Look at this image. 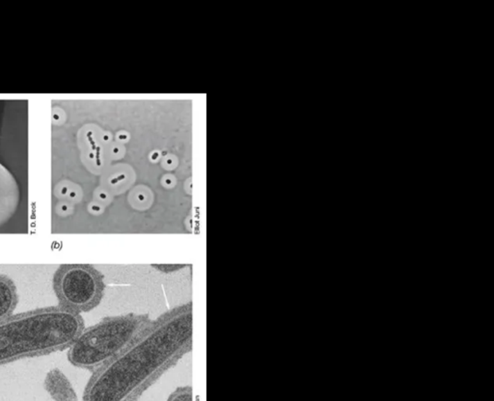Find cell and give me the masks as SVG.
Listing matches in <instances>:
<instances>
[{"label":"cell","instance_id":"cell-1","mask_svg":"<svg viewBox=\"0 0 494 401\" xmlns=\"http://www.w3.org/2000/svg\"><path fill=\"white\" fill-rule=\"evenodd\" d=\"M191 306L161 317L123 353L93 373L83 401H127L164 373L193 341Z\"/></svg>","mask_w":494,"mask_h":401},{"label":"cell","instance_id":"cell-2","mask_svg":"<svg viewBox=\"0 0 494 401\" xmlns=\"http://www.w3.org/2000/svg\"><path fill=\"white\" fill-rule=\"evenodd\" d=\"M83 329L80 314L59 306L12 314L0 321V366L65 350Z\"/></svg>","mask_w":494,"mask_h":401},{"label":"cell","instance_id":"cell-3","mask_svg":"<svg viewBox=\"0 0 494 401\" xmlns=\"http://www.w3.org/2000/svg\"><path fill=\"white\" fill-rule=\"evenodd\" d=\"M147 314H124L102 319L83 329L69 348L68 360L76 368L96 371L134 343L151 326Z\"/></svg>","mask_w":494,"mask_h":401},{"label":"cell","instance_id":"cell-4","mask_svg":"<svg viewBox=\"0 0 494 401\" xmlns=\"http://www.w3.org/2000/svg\"><path fill=\"white\" fill-rule=\"evenodd\" d=\"M53 287L58 306L75 314L95 309L104 296L102 274L89 265H60L54 272Z\"/></svg>","mask_w":494,"mask_h":401},{"label":"cell","instance_id":"cell-5","mask_svg":"<svg viewBox=\"0 0 494 401\" xmlns=\"http://www.w3.org/2000/svg\"><path fill=\"white\" fill-rule=\"evenodd\" d=\"M44 388L53 401H78L72 383L60 368H51L46 373Z\"/></svg>","mask_w":494,"mask_h":401},{"label":"cell","instance_id":"cell-6","mask_svg":"<svg viewBox=\"0 0 494 401\" xmlns=\"http://www.w3.org/2000/svg\"><path fill=\"white\" fill-rule=\"evenodd\" d=\"M18 302V290L13 280L0 275V321L12 316Z\"/></svg>","mask_w":494,"mask_h":401},{"label":"cell","instance_id":"cell-7","mask_svg":"<svg viewBox=\"0 0 494 401\" xmlns=\"http://www.w3.org/2000/svg\"><path fill=\"white\" fill-rule=\"evenodd\" d=\"M168 401H193V390L191 387L179 389Z\"/></svg>","mask_w":494,"mask_h":401},{"label":"cell","instance_id":"cell-8","mask_svg":"<svg viewBox=\"0 0 494 401\" xmlns=\"http://www.w3.org/2000/svg\"><path fill=\"white\" fill-rule=\"evenodd\" d=\"M68 193L69 188H67V186H63V188H61V194H62V195H67Z\"/></svg>","mask_w":494,"mask_h":401},{"label":"cell","instance_id":"cell-9","mask_svg":"<svg viewBox=\"0 0 494 401\" xmlns=\"http://www.w3.org/2000/svg\"><path fill=\"white\" fill-rule=\"evenodd\" d=\"M91 210L93 211H97V213H99L100 211V206L98 205H92L91 206Z\"/></svg>","mask_w":494,"mask_h":401},{"label":"cell","instance_id":"cell-10","mask_svg":"<svg viewBox=\"0 0 494 401\" xmlns=\"http://www.w3.org/2000/svg\"><path fill=\"white\" fill-rule=\"evenodd\" d=\"M159 157V152H154L153 154L151 156V159H153V161H157V159Z\"/></svg>","mask_w":494,"mask_h":401},{"label":"cell","instance_id":"cell-11","mask_svg":"<svg viewBox=\"0 0 494 401\" xmlns=\"http://www.w3.org/2000/svg\"><path fill=\"white\" fill-rule=\"evenodd\" d=\"M69 195H70L71 199H75L76 197H77L78 193L76 191H70L69 192Z\"/></svg>","mask_w":494,"mask_h":401},{"label":"cell","instance_id":"cell-12","mask_svg":"<svg viewBox=\"0 0 494 401\" xmlns=\"http://www.w3.org/2000/svg\"><path fill=\"white\" fill-rule=\"evenodd\" d=\"M100 200H107V195L105 193H100Z\"/></svg>","mask_w":494,"mask_h":401},{"label":"cell","instance_id":"cell-13","mask_svg":"<svg viewBox=\"0 0 494 401\" xmlns=\"http://www.w3.org/2000/svg\"><path fill=\"white\" fill-rule=\"evenodd\" d=\"M112 152H113V154H119L120 149L118 147H114V148H113Z\"/></svg>","mask_w":494,"mask_h":401},{"label":"cell","instance_id":"cell-14","mask_svg":"<svg viewBox=\"0 0 494 401\" xmlns=\"http://www.w3.org/2000/svg\"><path fill=\"white\" fill-rule=\"evenodd\" d=\"M60 116H59L58 114H53V119L54 121H56V122H58L59 120H60Z\"/></svg>","mask_w":494,"mask_h":401},{"label":"cell","instance_id":"cell-15","mask_svg":"<svg viewBox=\"0 0 494 401\" xmlns=\"http://www.w3.org/2000/svg\"><path fill=\"white\" fill-rule=\"evenodd\" d=\"M119 139L121 140H126L127 139V135L119 134Z\"/></svg>","mask_w":494,"mask_h":401},{"label":"cell","instance_id":"cell-16","mask_svg":"<svg viewBox=\"0 0 494 401\" xmlns=\"http://www.w3.org/2000/svg\"><path fill=\"white\" fill-rule=\"evenodd\" d=\"M110 137L109 135L108 134H105L104 136H103V139H104V141H108L109 140Z\"/></svg>","mask_w":494,"mask_h":401},{"label":"cell","instance_id":"cell-17","mask_svg":"<svg viewBox=\"0 0 494 401\" xmlns=\"http://www.w3.org/2000/svg\"><path fill=\"white\" fill-rule=\"evenodd\" d=\"M166 164L167 166H172V164H173V161H172L171 159H167Z\"/></svg>","mask_w":494,"mask_h":401},{"label":"cell","instance_id":"cell-18","mask_svg":"<svg viewBox=\"0 0 494 401\" xmlns=\"http://www.w3.org/2000/svg\"><path fill=\"white\" fill-rule=\"evenodd\" d=\"M166 181H167V184H169V186H171V184H172V179H166Z\"/></svg>","mask_w":494,"mask_h":401}]
</instances>
